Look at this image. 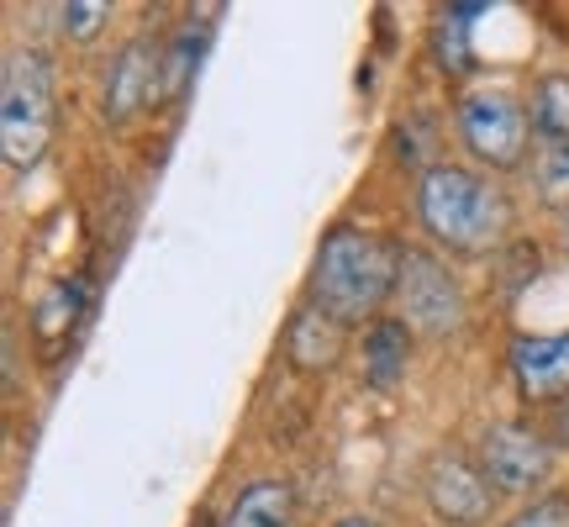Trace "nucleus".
<instances>
[{"label":"nucleus","instance_id":"17","mask_svg":"<svg viewBox=\"0 0 569 527\" xmlns=\"http://www.w3.org/2000/svg\"><path fill=\"white\" fill-rule=\"evenodd\" d=\"M507 527H569V496L565 490H549V496L528 501Z\"/></svg>","mask_w":569,"mask_h":527},{"label":"nucleus","instance_id":"16","mask_svg":"<svg viewBox=\"0 0 569 527\" xmlns=\"http://www.w3.org/2000/svg\"><path fill=\"white\" fill-rule=\"evenodd\" d=\"M538 185L549 201H569V142H538Z\"/></svg>","mask_w":569,"mask_h":527},{"label":"nucleus","instance_id":"4","mask_svg":"<svg viewBox=\"0 0 569 527\" xmlns=\"http://www.w3.org/2000/svg\"><path fill=\"white\" fill-rule=\"evenodd\" d=\"M453 127H459V142L490 169H517L528 159L532 122L528 106L511 90H465L453 106Z\"/></svg>","mask_w":569,"mask_h":527},{"label":"nucleus","instance_id":"9","mask_svg":"<svg viewBox=\"0 0 569 527\" xmlns=\"http://www.w3.org/2000/svg\"><path fill=\"white\" fill-rule=\"evenodd\" d=\"M159 90H163L159 42H148V38L122 42V53L111 59V74H106V101H101L106 117H111V122H127V117H138Z\"/></svg>","mask_w":569,"mask_h":527},{"label":"nucleus","instance_id":"14","mask_svg":"<svg viewBox=\"0 0 569 527\" xmlns=\"http://www.w3.org/2000/svg\"><path fill=\"white\" fill-rule=\"evenodd\" d=\"M528 122L538 142H569V74H543L532 84Z\"/></svg>","mask_w":569,"mask_h":527},{"label":"nucleus","instance_id":"2","mask_svg":"<svg viewBox=\"0 0 569 527\" xmlns=\"http://www.w3.org/2000/svg\"><path fill=\"white\" fill-rule=\"evenodd\" d=\"M417 217L453 253H490L511 232L507 190L459 163H427L417 180Z\"/></svg>","mask_w":569,"mask_h":527},{"label":"nucleus","instance_id":"20","mask_svg":"<svg viewBox=\"0 0 569 527\" xmlns=\"http://www.w3.org/2000/svg\"><path fill=\"white\" fill-rule=\"evenodd\" d=\"M338 527H380V517H365V511H359V517H343Z\"/></svg>","mask_w":569,"mask_h":527},{"label":"nucleus","instance_id":"18","mask_svg":"<svg viewBox=\"0 0 569 527\" xmlns=\"http://www.w3.org/2000/svg\"><path fill=\"white\" fill-rule=\"evenodd\" d=\"M465 27H469V21L448 17V11H443V21H438V63H443L448 74H465V69H469V42H465Z\"/></svg>","mask_w":569,"mask_h":527},{"label":"nucleus","instance_id":"15","mask_svg":"<svg viewBox=\"0 0 569 527\" xmlns=\"http://www.w3.org/2000/svg\"><path fill=\"white\" fill-rule=\"evenodd\" d=\"M201 48H206V32H196V21L180 27L174 48L163 53V90H169V96H184V90H190L196 69H201Z\"/></svg>","mask_w":569,"mask_h":527},{"label":"nucleus","instance_id":"8","mask_svg":"<svg viewBox=\"0 0 569 527\" xmlns=\"http://www.w3.org/2000/svg\"><path fill=\"white\" fill-rule=\"evenodd\" d=\"M511 380L522 401L549 406L569 396V327L565 332H522L511 344Z\"/></svg>","mask_w":569,"mask_h":527},{"label":"nucleus","instance_id":"22","mask_svg":"<svg viewBox=\"0 0 569 527\" xmlns=\"http://www.w3.org/2000/svg\"><path fill=\"white\" fill-rule=\"evenodd\" d=\"M565 248H569V217H565Z\"/></svg>","mask_w":569,"mask_h":527},{"label":"nucleus","instance_id":"6","mask_svg":"<svg viewBox=\"0 0 569 527\" xmlns=\"http://www.w3.org/2000/svg\"><path fill=\"white\" fill-rule=\"evenodd\" d=\"M549 465H553V448L538 427L496 422L480 438V469H486L490 486L507 490V496H528L532 486H543Z\"/></svg>","mask_w":569,"mask_h":527},{"label":"nucleus","instance_id":"5","mask_svg":"<svg viewBox=\"0 0 569 527\" xmlns=\"http://www.w3.org/2000/svg\"><path fill=\"white\" fill-rule=\"evenodd\" d=\"M396 296L407 306V322L422 327L427 338H443V332H453V327L465 322V296H459L453 275L432 253H422V248L401 253V285H396Z\"/></svg>","mask_w":569,"mask_h":527},{"label":"nucleus","instance_id":"21","mask_svg":"<svg viewBox=\"0 0 569 527\" xmlns=\"http://www.w3.org/2000/svg\"><path fill=\"white\" fill-rule=\"evenodd\" d=\"M196 527H217V517H196Z\"/></svg>","mask_w":569,"mask_h":527},{"label":"nucleus","instance_id":"3","mask_svg":"<svg viewBox=\"0 0 569 527\" xmlns=\"http://www.w3.org/2000/svg\"><path fill=\"white\" fill-rule=\"evenodd\" d=\"M59 122V84L53 63L38 48H11L6 53V80H0V153L11 175L38 169V159L53 142Z\"/></svg>","mask_w":569,"mask_h":527},{"label":"nucleus","instance_id":"11","mask_svg":"<svg viewBox=\"0 0 569 527\" xmlns=\"http://www.w3.org/2000/svg\"><path fill=\"white\" fill-rule=\"evenodd\" d=\"M90 296H96L90 275H69V280H59L53 290H42V301L32 306V344H38L48 359L63 354V344L74 338L80 317L90 311Z\"/></svg>","mask_w":569,"mask_h":527},{"label":"nucleus","instance_id":"1","mask_svg":"<svg viewBox=\"0 0 569 527\" xmlns=\"http://www.w3.org/2000/svg\"><path fill=\"white\" fill-rule=\"evenodd\" d=\"M401 253L407 248H396L369 227L338 222L317 243V259H311V306H322L327 317H338L343 327L375 322L380 306L401 285Z\"/></svg>","mask_w":569,"mask_h":527},{"label":"nucleus","instance_id":"12","mask_svg":"<svg viewBox=\"0 0 569 527\" xmlns=\"http://www.w3.org/2000/svg\"><path fill=\"white\" fill-rule=\"evenodd\" d=\"M407 348H411V327L401 317H375L365 327V375L375 390H396L407 375Z\"/></svg>","mask_w":569,"mask_h":527},{"label":"nucleus","instance_id":"19","mask_svg":"<svg viewBox=\"0 0 569 527\" xmlns=\"http://www.w3.org/2000/svg\"><path fill=\"white\" fill-rule=\"evenodd\" d=\"M106 21V6L101 0H80V6H63V32L69 38H90L96 27Z\"/></svg>","mask_w":569,"mask_h":527},{"label":"nucleus","instance_id":"7","mask_svg":"<svg viewBox=\"0 0 569 527\" xmlns=\"http://www.w3.org/2000/svg\"><path fill=\"white\" fill-rule=\"evenodd\" d=\"M490 501H496V486L486 480V469L469 465L465 454H438L427 465V507L438 511L443 523L453 527H475L490 517Z\"/></svg>","mask_w":569,"mask_h":527},{"label":"nucleus","instance_id":"10","mask_svg":"<svg viewBox=\"0 0 569 527\" xmlns=\"http://www.w3.org/2000/svg\"><path fill=\"white\" fill-rule=\"evenodd\" d=\"M343 338L348 327L338 317H327L322 306H301L290 322H284V365L301 369V375H327V369L343 359Z\"/></svg>","mask_w":569,"mask_h":527},{"label":"nucleus","instance_id":"13","mask_svg":"<svg viewBox=\"0 0 569 527\" xmlns=\"http://www.w3.org/2000/svg\"><path fill=\"white\" fill-rule=\"evenodd\" d=\"M296 517V486L290 480H253L238 490V501L217 517V527H290Z\"/></svg>","mask_w":569,"mask_h":527}]
</instances>
